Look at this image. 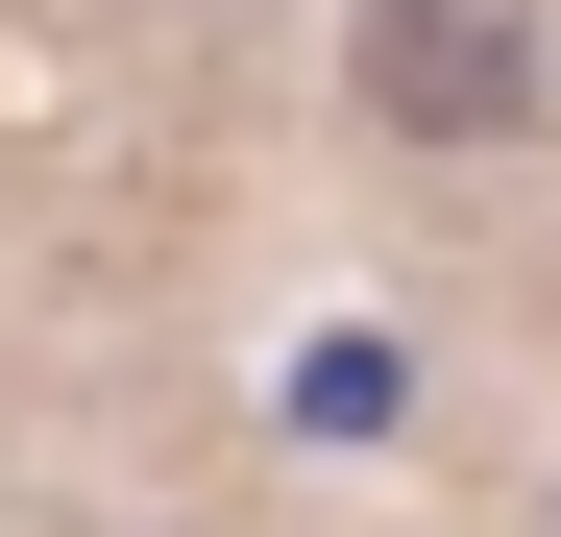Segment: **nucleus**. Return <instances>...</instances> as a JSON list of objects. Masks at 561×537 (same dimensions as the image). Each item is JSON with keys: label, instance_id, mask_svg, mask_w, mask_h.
<instances>
[{"label": "nucleus", "instance_id": "nucleus-1", "mask_svg": "<svg viewBox=\"0 0 561 537\" xmlns=\"http://www.w3.org/2000/svg\"><path fill=\"white\" fill-rule=\"evenodd\" d=\"M366 123L391 147H513L537 123V25L513 0H366Z\"/></svg>", "mask_w": 561, "mask_h": 537}]
</instances>
